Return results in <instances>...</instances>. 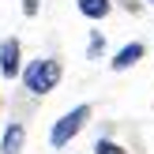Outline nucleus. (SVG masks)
<instances>
[{
  "mask_svg": "<svg viewBox=\"0 0 154 154\" xmlns=\"http://www.w3.org/2000/svg\"><path fill=\"white\" fill-rule=\"evenodd\" d=\"M60 75H64V68H60L57 57H38L26 64V72H23V87L30 90V94H49V90H57Z\"/></svg>",
  "mask_w": 154,
  "mask_h": 154,
  "instance_id": "nucleus-1",
  "label": "nucleus"
},
{
  "mask_svg": "<svg viewBox=\"0 0 154 154\" xmlns=\"http://www.w3.org/2000/svg\"><path fill=\"white\" fill-rule=\"evenodd\" d=\"M87 120H90V105H75V109H68L64 117L53 124V132H49V147H53V150H64L68 143L83 132V124H87Z\"/></svg>",
  "mask_w": 154,
  "mask_h": 154,
  "instance_id": "nucleus-2",
  "label": "nucleus"
},
{
  "mask_svg": "<svg viewBox=\"0 0 154 154\" xmlns=\"http://www.w3.org/2000/svg\"><path fill=\"white\" fill-rule=\"evenodd\" d=\"M0 75L4 79L19 75V38H4L0 42Z\"/></svg>",
  "mask_w": 154,
  "mask_h": 154,
  "instance_id": "nucleus-3",
  "label": "nucleus"
},
{
  "mask_svg": "<svg viewBox=\"0 0 154 154\" xmlns=\"http://www.w3.org/2000/svg\"><path fill=\"white\" fill-rule=\"evenodd\" d=\"M143 53H147V49H143V42H128L124 49L109 60V64H113V72H128L132 64H139V60H143Z\"/></svg>",
  "mask_w": 154,
  "mask_h": 154,
  "instance_id": "nucleus-4",
  "label": "nucleus"
},
{
  "mask_svg": "<svg viewBox=\"0 0 154 154\" xmlns=\"http://www.w3.org/2000/svg\"><path fill=\"white\" fill-rule=\"evenodd\" d=\"M23 139H26V128L19 120H11L4 128V139H0V154H23Z\"/></svg>",
  "mask_w": 154,
  "mask_h": 154,
  "instance_id": "nucleus-5",
  "label": "nucleus"
},
{
  "mask_svg": "<svg viewBox=\"0 0 154 154\" xmlns=\"http://www.w3.org/2000/svg\"><path fill=\"white\" fill-rule=\"evenodd\" d=\"M79 11L87 19H105L113 11V0H79Z\"/></svg>",
  "mask_w": 154,
  "mask_h": 154,
  "instance_id": "nucleus-6",
  "label": "nucleus"
},
{
  "mask_svg": "<svg viewBox=\"0 0 154 154\" xmlns=\"http://www.w3.org/2000/svg\"><path fill=\"white\" fill-rule=\"evenodd\" d=\"M105 53V38H102V30H90V45H87V57L90 60H98Z\"/></svg>",
  "mask_w": 154,
  "mask_h": 154,
  "instance_id": "nucleus-7",
  "label": "nucleus"
},
{
  "mask_svg": "<svg viewBox=\"0 0 154 154\" xmlns=\"http://www.w3.org/2000/svg\"><path fill=\"white\" fill-rule=\"evenodd\" d=\"M94 154H128L120 143H113V139H98L94 143Z\"/></svg>",
  "mask_w": 154,
  "mask_h": 154,
  "instance_id": "nucleus-8",
  "label": "nucleus"
},
{
  "mask_svg": "<svg viewBox=\"0 0 154 154\" xmlns=\"http://www.w3.org/2000/svg\"><path fill=\"white\" fill-rule=\"evenodd\" d=\"M23 15H38V0H23Z\"/></svg>",
  "mask_w": 154,
  "mask_h": 154,
  "instance_id": "nucleus-9",
  "label": "nucleus"
},
{
  "mask_svg": "<svg viewBox=\"0 0 154 154\" xmlns=\"http://www.w3.org/2000/svg\"><path fill=\"white\" fill-rule=\"evenodd\" d=\"M150 4H154V0H150Z\"/></svg>",
  "mask_w": 154,
  "mask_h": 154,
  "instance_id": "nucleus-10",
  "label": "nucleus"
}]
</instances>
